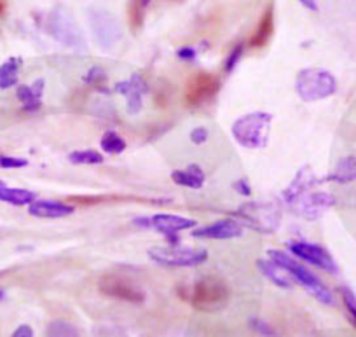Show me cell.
I'll list each match as a JSON object with an SVG mask.
<instances>
[{"label": "cell", "mask_w": 356, "mask_h": 337, "mask_svg": "<svg viewBox=\"0 0 356 337\" xmlns=\"http://www.w3.org/2000/svg\"><path fill=\"white\" fill-rule=\"evenodd\" d=\"M296 91L304 102H320L337 93V79L325 68H304L297 74Z\"/></svg>", "instance_id": "3"}, {"label": "cell", "mask_w": 356, "mask_h": 337, "mask_svg": "<svg viewBox=\"0 0 356 337\" xmlns=\"http://www.w3.org/2000/svg\"><path fill=\"white\" fill-rule=\"evenodd\" d=\"M234 189L239 192V194H243V196H250V194H252V187H250L248 180H245V178H241V180L236 182Z\"/></svg>", "instance_id": "33"}, {"label": "cell", "mask_w": 356, "mask_h": 337, "mask_svg": "<svg viewBox=\"0 0 356 337\" xmlns=\"http://www.w3.org/2000/svg\"><path fill=\"white\" fill-rule=\"evenodd\" d=\"M328 180L335 182V184H351L356 180V156L355 154H348V156L341 157L335 164L334 171L330 173Z\"/></svg>", "instance_id": "17"}, {"label": "cell", "mask_w": 356, "mask_h": 337, "mask_svg": "<svg viewBox=\"0 0 356 337\" xmlns=\"http://www.w3.org/2000/svg\"><path fill=\"white\" fill-rule=\"evenodd\" d=\"M275 25H276L275 8L269 6V8L266 9V13L262 15V18H260L253 36L250 37L248 40L250 49H260V47L266 46V44L269 42V39L273 37V33H275Z\"/></svg>", "instance_id": "16"}, {"label": "cell", "mask_w": 356, "mask_h": 337, "mask_svg": "<svg viewBox=\"0 0 356 337\" xmlns=\"http://www.w3.org/2000/svg\"><path fill=\"white\" fill-rule=\"evenodd\" d=\"M115 89L128 98L129 114H136V112H140V109H142L143 95L149 91V86L143 81L142 75L135 74L131 75V79H128V81L119 82V84L115 86Z\"/></svg>", "instance_id": "13"}, {"label": "cell", "mask_w": 356, "mask_h": 337, "mask_svg": "<svg viewBox=\"0 0 356 337\" xmlns=\"http://www.w3.org/2000/svg\"><path fill=\"white\" fill-rule=\"evenodd\" d=\"M241 54H243V46H238L236 49H232L231 54H229L227 61H225V70L231 72L232 68L236 67V63H238L239 58H241Z\"/></svg>", "instance_id": "31"}, {"label": "cell", "mask_w": 356, "mask_h": 337, "mask_svg": "<svg viewBox=\"0 0 356 337\" xmlns=\"http://www.w3.org/2000/svg\"><path fill=\"white\" fill-rule=\"evenodd\" d=\"M70 163L74 164H102L104 163V156L98 150L86 149V150H74L68 156Z\"/></svg>", "instance_id": "25"}, {"label": "cell", "mask_w": 356, "mask_h": 337, "mask_svg": "<svg viewBox=\"0 0 356 337\" xmlns=\"http://www.w3.org/2000/svg\"><path fill=\"white\" fill-rule=\"evenodd\" d=\"M102 149L107 154H121L126 149V142L121 135H118L115 132H107L102 136L100 142Z\"/></svg>", "instance_id": "26"}, {"label": "cell", "mask_w": 356, "mask_h": 337, "mask_svg": "<svg viewBox=\"0 0 356 337\" xmlns=\"http://www.w3.org/2000/svg\"><path fill=\"white\" fill-rule=\"evenodd\" d=\"M149 226L154 228L156 231L163 233L166 236H173L180 231H187V229L196 226L194 219H186V217L171 215V213H157L152 219H149Z\"/></svg>", "instance_id": "14"}, {"label": "cell", "mask_w": 356, "mask_h": 337, "mask_svg": "<svg viewBox=\"0 0 356 337\" xmlns=\"http://www.w3.org/2000/svg\"><path fill=\"white\" fill-rule=\"evenodd\" d=\"M98 290L105 297L115 299V301L129 302V304H142L145 301V294L136 283L129 278L121 274H105L98 281Z\"/></svg>", "instance_id": "6"}, {"label": "cell", "mask_w": 356, "mask_h": 337, "mask_svg": "<svg viewBox=\"0 0 356 337\" xmlns=\"http://www.w3.org/2000/svg\"><path fill=\"white\" fill-rule=\"evenodd\" d=\"M243 235V226L238 220L224 219L217 220V222L210 224V226H203V228L193 231L194 238L203 240H232L239 238Z\"/></svg>", "instance_id": "12"}, {"label": "cell", "mask_w": 356, "mask_h": 337, "mask_svg": "<svg viewBox=\"0 0 356 337\" xmlns=\"http://www.w3.org/2000/svg\"><path fill=\"white\" fill-rule=\"evenodd\" d=\"M267 256L271 257L273 262H276L278 266H282L297 283L302 285L314 299L321 302V304H327V306H334L335 304V295L332 294L330 288L316 276V274L311 273L307 267H304L302 264L297 262L296 259L289 256V253L282 252V250H269Z\"/></svg>", "instance_id": "1"}, {"label": "cell", "mask_w": 356, "mask_h": 337, "mask_svg": "<svg viewBox=\"0 0 356 337\" xmlns=\"http://www.w3.org/2000/svg\"><path fill=\"white\" fill-rule=\"evenodd\" d=\"M11 337H33V329L30 325H19Z\"/></svg>", "instance_id": "34"}, {"label": "cell", "mask_w": 356, "mask_h": 337, "mask_svg": "<svg viewBox=\"0 0 356 337\" xmlns=\"http://www.w3.org/2000/svg\"><path fill=\"white\" fill-rule=\"evenodd\" d=\"M289 249L293 256L299 257L304 262L313 264V266L320 267V269L327 271V273H337V264H335L334 257L323 246L307 242H293L290 243Z\"/></svg>", "instance_id": "11"}, {"label": "cell", "mask_w": 356, "mask_h": 337, "mask_svg": "<svg viewBox=\"0 0 356 337\" xmlns=\"http://www.w3.org/2000/svg\"><path fill=\"white\" fill-rule=\"evenodd\" d=\"M37 199V194L26 189H16V187H0V201L11 203L15 206H25L32 205Z\"/></svg>", "instance_id": "21"}, {"label": "cell", "mask_w": 356, "mask_h": 337, "mask_svg": "<svg viewBox=\"0 0 356 337\" xmlns=\"http://www.w3.org/2000/svg\"><path fill=\"white\" fill-rule=\"evenodd\" d=\"M46 337H81L77 327L67 320H54L47 325Z\"/></svg>", "instance_id": "24"}, {"label": "cell", "mask_w": 356, "mask_h": 337, "mask_svg": "<svg viewBox=\"0 0 356 337\" xmlns=\"http://www.w3.org/2000/svg\"><path fill=\"white\" fill-rule=\"evenodd\" d=\"M26 166V159L13 156H0V170H11V168Z\"/></svg>", "instance_id": "29"}, {"label": "cell", "mask_w": 356, "mask_h": 337, "mask_svg": "<svg viewBox=\"0 0 356 337\" xmlns=\"http://www.w3.org/2000/svg\"><path fill=\"white\" fill-rule=\"evenodd\" d=\"M299 2L304 6V8L309 9V11H318L316 0H299Z\"/></svg>", "instance_id": "36"}, {"label": "cell", "mask_w": 356, "mask_h": 337, "mask_svg": "<svg viewBox=\"0 0 356 337\" xmlns=\"http://www.w3.org/2000/svg\"><path fill=\"white\" fill-rule=\"evenodd\" d=\"M341 295L349 320H351L353 325L356 327V295L353 294V290H349V288H341Z\"/></svg>", "instance_id": "27"}, {"label": "cell", "mask_w": 356, "mask_h": 337, "mask_svg": "<svg viewBox=\"0 0 356 337\" xmlns=\"http://www.w3.org/2000/svg\"><path fill=\"white\" fill-rule=\"evenodd\" d=\"M290 205L296 208V212L299 215H302L304 219L307 220H316L323 215L327 210H330L332 206L335 205V198L328 192L318 191V192H311L309 189L307 191L299 192L293 198L289 199Z\"/></svg>", "instance_id": "9"}, {"label": "cell", "mask_w": 356, "mask_h": 337, "mask_svg": "<svg viewBox=\"0 0 356 337\" xmlns=\"http://www.w3.org/2000/svg\"><path fill=\"white\" fill-rule=\"evenodd\" d=\"M257 266H259L260 273H262L264 276L269 278V280H271L276 287L292 288V285H293L292 276H290V274L286 273L282 266H278V264L273 262V260H259V262H257Z\"/></svg>", "instance_id": "20"}, {"label": "cell", "mask_w": 356, "mask_h": 337, "mask_svg": "<svg viewBox=\"0 0 356 337\" xmlns=\"http://www.w3.org/2000/svg\"><path fill=\"white\" fill-rule=\"evenodd\" d=\"M19 67H22L19 58H11L0 65V89H9L18 84Z\"/></svg>", "instance_id": "22"}, {"label": "cell", "mask_w": 356, "mask_h": 337, "mask_svg": "<svg viewBox=\"0 0 356 337\" xmlns=\"http://www.w3.org/2000/svg\"><path fill=\"white\" fill-rule=\"evenodd\" d=\"M220 91V81L217 75L210 72H200L194 77H191L189 84L186 88V102L189 107H203L215 98V95Z\"/></svg>", "instance_id": "10"}, {"label": "cell", "mask_w": 356, "mask_h": 337, "mask_svg": "<svg viewBox=\"0 0 356 337\" xmlns=\"http://www.w3.org/2000/svg\"><path fill=\"white\" fill-rule=\"evenodd\" d=\"M6 8H8V2H6V0H0V16L4 15Z\"/></svg>", "instance_id": "37"}, {"label": "cell", "mask_w": 356, "mask_h": 337, "mask_svg": "<svg viewBox=\"0 0 356 337\" xmlns=\"http://www.w3.org/2000/svg\"><path fill=\"white\" fill-rule=\"evenodd\" d=\"M229 302V287L217 276H203L191 290V304L204 313H215Z\"/></svg>", "instance_id": "4"}, {"label": "cell", "mask_w": 356, "mask_h": 337, "mask_svg": "<svg viewBox=\"0 0 356 337\" xmlns=\"http://www.w3.org/2000/svg\"><path fill=\"white\" fill-rule=\"evenodd\" d=\"M252 325H253V329H255L259 334H262V336H266V337H275V330H273L271 327L267 325V323L264 322V320H260V318H252Z\"/></svg>", "instance_id": "30"}, {"label": "cell", "mask_w": 356, "mask_h": 337, "mask_svg": "<svg viewBox=\"0 0 356 337\" xmlns=\"http://www.w3.org/2000/svg\"><path fill=\"white\" fill-rule=\"evenodd\" d=\"M0 187H2V182H0Z\"/></svg>", "instance_id": "39"}, {"label": "cell", "mask_w": 356, "mask_h": 337, "mask_svg": "<svg viewBox=\"0 0 356 337\" xmlns=\"http://www.w3.org/2000/svg\"><path fill=\"white\" fill-rule=\"evenodd\" d=\"M150 2H152V0H129L128 19H129V26H131L133 32H138V30L142 29L143 22H145L147 9H149Z\"/></svg>", "instance_id": "23"}, {"label": "cell", "mask_w": 356, "mask_h": 337, "mask_svg": "<svg viewBox=\"0 0 356 337\" xmlns=\"http://www.w3.org/2000/svg\"><path fill=\"white\" fill-rule=\"evenodd\" d=\"M177 54L180 60L189 61V60H194V56H196V51H194L193 47H182V49H178Z\"/></svg>", "instance_id": "35"}, {"label": "cell", "mask_w": 356, "mask_h": 337, "mask_svg": "<svg viewBox=\"0 0 356 337\" xmlns=\"http://www.w3.org/2000/svg\"><path fill=\"white\" fill-rule=\"evenodd\" d=\"M89 26L102 49H112L121 40V26H119L118 18L104 9L89 11Z\"/></svg>", "instance_id": "7"}, {"label": "cell", "mask_w": 356, "mask_h": 337, "mask_svg": "<svg viewBox=\"0 0 356 337\" xmlns=\"http://www.w3.org/2000/svg\"><path fill=\"white\" fill-rule=\"evenodd\" d=\"M29 213L39 219H61L74 213V206L61 201H51V199H35L29 206Z\"/></svg>", "instance_id": "15"}, {"label": "cell", "mask_w": 356, "mask_h": 337, "mask_svg": "<svg viewBox=\"0 0 356 337\" xmlns=\"http://www.w3.org/2000/svg\"><path fill=\"white\" fill-rule=\"evenodd\" d=\"M271 121V114H267V112H250V114L236 119V123L232 125V136L245 149H264L269 142Z\"/></svg>", "instance_id": "2"}, {"label": "cell", "mask_w": 356, "mask_h": 337, "mask_svg": "<svg viewBox=\"0 0 356 337\" xmlns=\"http://www.w3.org/2000/svg\"><path fill=\"white\" fill-rule=\"evenodd\" d=\"M191 140H193V143H196V146H201V143H204L208 140V130L194 128L193 132H191Z\"/></svg>", "instance_id": "32"}, {"label": "cell", "mask_w": 356, "mask_h": 337, "mask_svg": "<svg viewBox=\"0 0 356 337\" xmlns=\"http://www.w3.org/2000/svg\"><path fill=\"white\" fill-rule=\"evenodd\" d=\"M171 178H173L175 184L189 189H201L204 184V173L197 164H189L184 170H175L171 173Z\"/></svg>", "instance_id": "19"}, {"label": "cell", "mask_w": 356, "mask_h": 337, "mask_svg": "<svg viewBox=\"0 0 356 337\" xmlns=\"http://www.w3.org/2000/svg\"><path fill=\"white\" fill-rule=\"evenodd\" d=\"M49 32L58 42L72 49H84V37L72 15L65 9H56L49 16Z\"/></svg>", "instance_id": "8"}, {"label": "cell", "mask_w": 356, "mask_h": 337, "mask_svg": "<svg viewBox=\"0 0 356 337\" xmlns=\"http://www.w3.org/2000/svg\"><path fill=\"white\" fill-rule=\"evenodd\" d=\"M4 299V290H0V301Z\"/></svg>", "instance_id": "38"}, {"label": "cell", "mask_w": 356, "mask_h": 337, "mask_svg": "<svg viewBox=\"0 0 356 337\" xmlns=\"http://www.w3.org/2000/svg\"><path fill=\"white\" fill-rule=\"evenodd\" d=\"M44 95V81L37 79L32 86H19L18 100L26 110H39L42 105Z\"/></svg>", "instance_id": "18"}, {"label": "cell", "mask_w": 356, "mask_h": 337, "mask_svg": "<svg viewBox=\"0 0 356 337\" xmlns=\"http://www.w3.org/2000/svg\"><path fill=\"white\" fill-rule=\"evenodd\" d=\"M84 81L88 82V84L98 86V84H102V82L107 81V74H105V70H102L100 67H93L91 70L88 72V74H86Z\"/></svg>", "instance_id": "28"}, {"label": "cell", "mask_w": 356, "mask_h": 337, "mask_svg": "<svg viewBox=\"0 0 356 337\" xmlns=\"http://www.w3.org/2000/svg\"><path fill=\"white\" fill-rule=\"evenodd\" d=\"M149 257L156 264L170 267L200 266L208 259L207 250L180 249V246H156L149 250Z\"/></svg>", "instance_id": "5"}]
</instances>
